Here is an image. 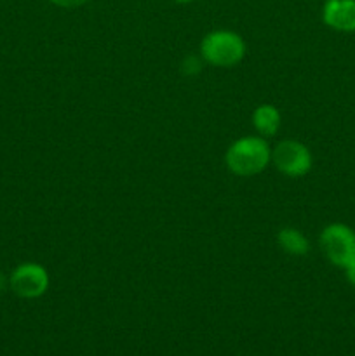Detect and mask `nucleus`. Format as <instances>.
<instances>
[{"mask_svg": "<svg viewBox=\"0 0 355 356\" xmlns=\"http://www.w3.org/2000/svg\"><path fill=\"white\" fill-rule=\"evenodd\" d=\"M6 285H9V278L3 277V273H2V271H0V292H2L3 289H6Z\"/></svg>", "mask_w": 355, "mask_h": 356, "instance_id": "12", "label": "nucleus"}, {"mask_svg": "<svg viewBox=\"0 0 355 356\" xmlns=\"http://www.w3.org/2000/svg\"><path fill=\"white\" fill-rule=\"evenodd\" d=\"M49 2L61 9H77V7H82L87 0H49Z\"/></svg>", "mask_w": 355, "mask_h": 356, "instance_id": "10", "label": "nucleus"}, {"mask_svg": "<svg viewBox=\"0 0 355 356\" xmlns=\"http://www.w3.org/2000/svg\"><path fill=\"white\" fill-rule=\"evenodd\" d=\"M51 278L38 263H23L9 275V289L21 299H37L47 292Z\"/></svg>", "mask_w": 355, "mask_h": 356, "instance_id": "5", "label": "nucleus"}, {"mask_svg": "<svg viewBox=\"0 0 355 356\" xmlns=\"http://www.w3.org/2000/svg\"><path fill=\"white\" fill-rule=\"evenodd\" d=\"M322 21L336 31H355V0H326Z\"/></svg>", "mask_w": 355, "mask_h": 356, "instance_id": "6", "label": "nucleus"}, {"mask_svg": "<svg viewBox=\"0 0 355 356\" xmlns=\"http://www.w3.org/2000/svg\"><path fill=\"white\" fill-rule=\"evenodd\" d=\"M320 249L333 266L347 270L355 263V232L343 222H333L319 236Z\"/></svg>", "mask_w": 355, "mask_h": 356, "instance_id": "3", "label": "nucleus"}, {"mask_svg": "<svg viewBox=\"0 0 355 356\" xmlns=\"http://www.w3.org/2000/svg\"><path fill=\"white\" fill-rule=\"evenodd\" d=\"M247 52V45L239 33L230 30H214L200 42V58L218 68L239 65Z\"/></svg>", "mask_w": 355, "mask_h": 356, "instance_id": "2", "label": "nucleus"}, {"mask_svg": "<svg viewBox=\"0 0 355 356\" xmlns=\"http://www.w3.org/2000/svg\"><path fill=\"white\" fill-rule=\"evenodd\" d=\"M225 163L239 177H253L271 163V148L261 136H244L228 146Z\"/></svg>", "mask_w": 355, "mask_h": 356, "instance_id": "1", "label": "nucleus"}, {"mask_svg": "<svg viewBox=\"0 0 355 356\" xmlns=\"http://www.w3.org/2000/svg\"><path fill=\"white\" fill-rule=\"evenodd\" d=\"M281 111L274 104H260L253 111V125L261 138H271V136L277 134L278 129H281Z\"/></svg>", "mask_w": 355, "mask_h": 356, "instance_id": "7", "label": "nucleus"}, {"mask_svg": "<svg viewBox=\"0 0 355 356\" xmlns=\"http://www.w3.org/2000/svg\"><path fill=\"white\" fill-rule=\"evenodd\" d=\"M271 163L282 176L298 179L310 172L313 159L308 146L294 139H284L271 149Z\"/></svg>", "mask_w": 355, "mask_h": 356, "instance_id": "4", "label": "nucleus"}, {"mask_svg": "<svg viewBox=\"0 0 355 356\" xmlns=\"http://www.w3.org/2000/svg\"><path fill=\"white\" fill-rule=\"evenodd\" d=\"M345 277H347L348 284L354 285V287H355V263L350 264V266H348L347 270H345Z\"/></svg>", "mask_w": 355, "mask_h": 356, "instance_id": "11", "label": "nucleus"}, {"mask_svg": "<svg viewBox=\"0 0 355 356\" xmlns=\"http://www.w3.org/2000/svg\"><path fill=\"white\" fill-rule=\"evenodd\" d=\"M174 2H178V3H191V2H195V0H174Z\"/></svg>", "mask_w": 355, "mask_h": 356, "instance_id": "13", "label": "nucleus"}, {"mask_svg": "<svg viewBox=\"0 0 355 356\" xmlns=\"http://www.w3.org/2000/svg\"><path fill=\"white\" fill-rule=\"evenodd\" d=\"M202 70V61L197 58V56H188L183 63H181V72L188 76L197 75Z\"/></svg>", "mask_w": 355, "mask_h": 356, "instance_id": "9", "label": "nucleus"}, {"mask_svg": "<svg viewBox=\"0 0 355 356\" xmlns=\"http://www.w3.org/2000/svg\"><path fill=\"white\" fill-rule=\"evenodd\" d=\"M277 243L289 256H306L310 252V242L299 229L285 226L278 229Z\"/></svg>", "mask_w": 355, "mask_h": 356, "instance_id": "8", "label": "nucleus"}]
</instances>
